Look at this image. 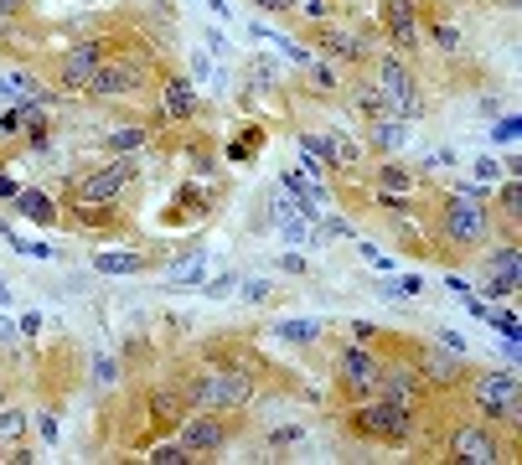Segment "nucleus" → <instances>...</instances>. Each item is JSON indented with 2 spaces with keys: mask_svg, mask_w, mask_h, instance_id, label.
<instances>
[{
  "mask_svg": "<svg viewBox=\"0 0 522 465\" xmlns=\"http://www.w3.org/2000/svg\"><path fill=\"white\" fill-rule=\"evenodd\" d=\"M254 398V372L249 367H202L192 372L187 383V403H197V409H243V403Z\"/></svg>",
  "mask_w": 522,
  "mask_h": 465,
  "instance_id": "nucleus-1",
  "label": "nucleus"
},
{
  "mask_svg": "<svg viewBox=\"0 0 522 465\" xmlns=\"http://www.w3.org/2000/svg\"><path fill=\"white\" fill-rule=\"evenodd\" d=\"M352 429L362 440H388V445H404L414 440V403H393V398H362L357 414H352Z\"/></svg>",
  "mask_w": 522,
  "mask_h": 465,
  "instance_id": "nucleus-2",
  "label": "nucleus"
},
{
  "mask_svg": "<svg viewBox=\"0 0 522 465\" xmlns=\"http://www.w3.org/2000/svg\"><path fill=\"white\" fill-rule=\"evenodd\" d=\"M440 228H445V238H450L455 248H476V243L491 233V207H486V197L471 192V186L450 192L445 207H440Z\"/></svg>",
  "mask_w": 522,
  "mask_h": 465,
  "instance_id": "nucleus-3",
  "label": "nucleus"
},
{
  "mask_svg": "<svg viewBox=\"0 0 522 465\" xmlns=\"http://www.w3.org/2000/svg\"><path fill=\"white\" fill-rule=\"evenodd\" d=\"M135 171H140V166L130 161V155H114L109 166H99L94 176H83V181L73 186V202H78V207H104V202H114V197L135 181Z\"/></svg>",
  "mask_w": 522,
  "mask_h": 465,
  "instance_id": "nucleus-4",
  "label": "nucleus"
},
{
  "mask_svg": "<svg viewBox=\"0 0 522 465\" xmlns=\"http://www.w3.org/2000/svg\"><path fill=\"white\" fill-rule=\"evenodd\" d=\"M471 393H476V409H481V414L517 424V414H522V393H517V372H512V367H502V372H481Z\"/></svg>",
  "mask_w": 522,
  "mask_h": 465,
  "instance_id": "nucleus-5",
  "label": "nucleus"
},
{
  "mask_svg": "<svg viewBox=\"0 0 522 465\" xmlns=\"http://www.w3.org/2000/svg\"><path fill=\"white\" fill-rule=\"evenodd\" d=\"M378 93H383V104H393V114L398 119H419V109H424V99H419V88H414V73L404 68L398 57H383L378 62Z\"/></svg>",
  "mask_w": 522,
  "mask_h": 465,
  "instance_id": "nucleus-6",
  "label": "nucleus"
},
{
  "mask_svg": "<svg viewBox=\"0 0 522 465\" xmlns=\"http://www.w3.org/2000/svg\"><path fill=\"white\" fill-rule=\"evenodd\" d=\"M336 367H342V393L347 398H373L378 393V378H383V362L367 352V347H347L342 357H336Z\"/></svg>",
  "mask_w": 522,
  "mask_h": 465,
  "instance_id": "nucleus-7",
  "label": "nucleus"
},
{
  "mask_svg": "<svg viewBox=\"0 0 522 465\" xmlns=\"http://www.w3.org/2000/svg\"><path fill=\"white\" fill-rule=\"evenodd\" d=\"M99 68H104V42H78V47L63 52V62H57V88L83 93L88 83H94Z\"/></svg>",
  "mask_w": 522,
  "mask_h": 465,
  "instance_id": "nucleus-8",
  "label": "nucleus"
},
{
  "mask_svg": "<svg viewBox=\"0 0 522 465\" xmlns=\"http://www.w3.org/2000/svg\"><path fill=\"white\" fill-rule=\"evenodd\" d=\"M228 424L218 419V409H207V414H192L187 419V429H181V445H187L192 455H218L223 445H228Z\"/></svg>",
  "mask_w": 522,
  "mask_h": 465,
  "instance_id": "nucleus-9",
  "label": "nucleus"
},
{
  "mask_svg": "<svg viewBox=\"0 0 522 465\" xmlns=\"http://www.w3.org/2000/svg\"><path fill=\"white\" fill-rule=\"evenodd\" d=\"M300 145H311L321 161H326V171H357L362 166V150H357V140H347L342 130H326V135H300Z\"/></svg>",
  "mask_w": 522,
  "mask_h": 465,
  "instance_id": "nucleus-10",
  "label": "nucleus"
},
{
  "mask_svg": "<svg viewBox=\"0 0 522 465\" xmlns=\"http://www.w3.org/2000/svg\"><path fill=\"white\" fill-rule=\"evenodd\" d=\"M259 228H280V233H285L295 248H305V243H311V228H305V217H300V207L290 202V192H285V186L269 197V212L259 217Z\"/></svg>",
  "mask_w": 522,
  "mask_h": 465,
  "instance_id": "nucleus-11",
  "label": "nucleus"
},
{
  "mask_svg": "<svg viewBox=\"0 0 522 465\" xmlns=\"http://www.w3.org/2000/svg\"><path fill=\"white\" fill-rule=\"evenodd\" d=\"M383 26H388V42L398 52H414L419 47V11H414V0H383Z\"/></svg>",
  "mask_w": 522,
  "mask_h": 465,
  "instance_id": "nucleus-12",
  "label": "nucleus"
},
{
  "mask_svg": "<svg viewBox=\"0 0 522 465\" xmlns=\"http://www.w3.org/2000/svg\"><path fill=\"white\" fill-rule=\"evenodd\" d=\"M450 455L466 460V465H491L502 450H497V440H491L481 424H460V429L450 434Z\"/></svg>",
  "mask_w": 522,
  "mask_h": 465,
  "instance_id": "nucleus-13",
  "label": "nucleus"
},
{
  "mask_svg": "<svg viewBox=\"0 0 522 465\" xmlns=\"http://www.w3.org/2000/svg\"><path fill=\"white\" fill-rule=\"evenodd\" d=\"M140 88V62H104L88 83V93H99V99H119V93H135Z\"/></svg>",
  "mask_w": 522,
  "mask_h": 465,
  "instance_id": "nucleus-14",
  "label": "nucleus"
},
{
  "mask_svg": "<svg viewBox=\"0 0 522 465\" xmlns=\"http://www.w3.org/2000/svg\"><path fill=\"white\" fill-rule=\"evenodd\" d=\"M517 279H522L517 248H502V254H491V259H486V295H491V300L517 295Z\"/></svg>",
  "mask_w": 522,
  "mask_h": 465,
  "instance_id": "nucleus-15",
  "label": "nucleus"
},
{
  "mask_svg": "<svg viewBox=\"0 0 522 465\" xmlns=\"http://www.w3.org/2000/svg\"><path fill=\"white\" fill-rule=\"evenodd\" d=\"M161 109H166V119H197L202 114V99L192 93V83L187 78H166V99H161Z\"/></svg>",
  "mask_w": 522,
  "mask_h": 465,
  "instance_id": "nucleus-16",
  "label": "nucleus"
},
{
  "mask_svg": "<svg viewBox=\"0 0 522 465\" xmlns=\"http://www.w3.org/2000/svg\"><path fill=\"white\" fill-rule=\"evenodd\" d=\"M378 398L414 403V398H419V372H409V367H383V378H378Z\"/></svg>",
  "mask_w": 522,
  "mask_h": 465,
  "instance_id": "nucleus-17",
  "label": "nucleus"
},
{
  "mask_svg": "<svg viewBox=\"0 0 522 465\" xmlns=\"http://www.w3.org/2000/svg\"><path fill=\"white\" fill-rule=\"evenodd\" d=\"M11 202H16V212L26 217V223H52V217H57V207H52L47 192H16Z\"/></svg>",
  "mask_w": 522,
  "mask_h": 465,
  "instance_id": "nucleus-18",
  "label": "nucleus"
},
{
  "mask_svg": "<svg viewBox=\"0 0 522 465\" xmlns=\"http://www.w3.org/2000/svg\"><path fill=\"white\" fill-rule=\"evenodd\" d=\"M202 274H207V248H192L187 259H176V264L166 269V279H171V285H197Z\"/></svg>",
  "mask_w": 522,
  "mask_h": 465,
  "instance_id": "nucleus-19",
  "label": "nucleus"
},
{
  "mask_svg": "<svg viewBox=\"0 0 522 465\" xmlns=\"http://www.w3.org/2000/svg\"><path fill=\"white\" fill-rule=\"evenodd\" d=\"M367 124H373V140L383 150H398V145L409 140V130H404V119H398V114H378V119H367Z\"/></svg>",
  "mask_w": 522,
  "mask_h": 465,
  "instance_id": "nucleus-20",
  "label": "nucleus"
},
{
  "mask_svg": "<svg viewBox=\"0 0 522 465\" xmlns=\"http://www.w3.org/2000/svg\"><path fill=\"white\" fill-rule=\"evenodd\" d=\"M419 367L429 372V383H440V388H450V383H460V367L445 357V352H419Z\"/></svg>",
  "mask_w": 522,
  "mask_h": 465,
  "instance_id": "nucleus-21",
  "label": "nucleus"
},
{
  "mask_svg": "<svg viewBox=\"0 0 522 465\" xmlns=\"http://www.w3.org/2000/svg\"><path fill=\"white\" fill-rule=\"evenodd\" d=\"M94 269H104V274H140V269H150V259L145 254H94Z\"/></svg>",
  "mask_w": 522,
  "mask_h": 465,
  "instance_id": "nucleus-22",
  "label": "nucleus"
},
{
  "mask_svg": "<svg viewBox=\"0 0 522 465\" xmlns=\"http://www.w3.org/2000/svg\"><path fill=\"white\" fill-rule=\"evenodd\" d=\"M145 460H150V465H187V460H197V455H192L187 445H181V440H161V445L150 450Z\"/></svg>",
  "mask_w": 522,
  "mask_h": 465,
  "instance_id": "nucleus-23",
  "label": "nucleus"
},
{
  "mask_svg": "<svg viewBox=\"0 0 522 465\" xmlns=\"http://www.w3.org/2000/svg\"><path fill=\"white\" fill-rule=\"evenodd\" d=\"M326 52L347 57V62H362V57H367V47H362L357 37H347V31H326Z\"/></svg>",
  "mask_w": 522,
  "mask_h": 465,
  "instance_id": "nucleus-24",
  "label": "nucleus"
},
{
  "mask_svg": "<svg viewBox=\"0 0 522 465\" xmlns=\"http://www.w3.org/2000/svg\"><path fill=\"white\" fill-rule=\"evenodd\" d=\"M274 336H280V341H300V347H305V341L321 336V326L316 321H280V326H274Z\"/></svg>",
  "mask_w": 522,
  "mask_h": 465,
  "instance_id": "nucleus-25",
  "label": "nucleus"
},
{
  "mask_svg": "<svg viewBox=\"0 0 522 465\" xmlns=\"http://www.w3.org/2000/svg\"><path fill=\"white\" fill-rule=\"evenodd\" d=\"M109 145H114L119 155H130V150H140V145H145V130H140V124H125V130H109Z\"/></svg>",
  "mask_w": 522,
  "mask_h": 465,
  "instance_id": "nucleus-26",
  "label": "nucleus"
},
{
  "mask_svg": "<svg viewBox=\"0 0 522 465\" xmlns=\"http://www.w3.org/2000/svg\"><path fill=\"white\" fill-rule=\"evenodd\" d=\"M502 217H507V228L517 233V217H522V186H517V181L502 186Z\"/></svg>",
  "mask_w": 522,
  "mask_h": 465,
  "instance_id": "nucleus-27",
  "label": "nucleus"
},
{
  "mask_svg": "<svg viewBox=\"0 0 522 465\" xmlns=\"http://www.w3.org/2000/svg\"><path fill=\"white\" fill-rule=\"evenodd\" d=\"M181 409H187V393H156L150 398V414H161V419H176Z\"/></svg>",
  "mask_w": 522,
  "mask_h": 465,
  "instance_id": "nucleus-28",
  "label": "nucleus"
},
{
  "mask_svg": "<svg viewBox=\"0 0 522 465\" xmlns=\"http://www.w3.org/2000/svg\"><path fill=\"white\" fill-rule=\"evenodd\" d=\"M259 145H264V130H249V135H243V140H233V161H254V155H259Z\"/></svg>",
  "mask_w": 522,
  "mask_h": 465,
  "instance_id": "nucleus-29",
  "label": "nucleus"
},
{
  "mask_svg": "<svg viewBox=\"0 0 522 465\" xmlns=\"http://www.w3.org/2000/svg\"><path fill=\"white\" fill-rule=\"evenodd\" d=\"M21 429H26V414H16V409H6V414H0V440H21Z\"/></svg>",
  "mask_w": 522,
  "mask_h": 465,
  "instance_id": "nucleus-30",
  "label": "nucleus"
},
{
  "mask_svg": "<svg viewBox=\"0 0 522 465\" xmlns=\"http://www.w3.org/2000/svg\"><path fill=\"white\" fill-rule=\"evenodd\" d=\"M414 176L409 171H398V166H383V192H409Z\"/></svg>",
  "mask_w": 522,
  "mask_h": 465,
  "instance_id": "nucleus-31",
  "label": "nucleus"
},
{
  "mask_svg": "<svg viewBox=\"0 0 522 465\" xmlns=\"http://www.w3.org/2000/svg\"><path fill=\"white\" fill-rule=\"evenodd\" d=\"M357 109H362L367 119H378V114H383V93H378V88H362V93H357Z\"/></svg>",
  "mask_w": 522,
  "mask_h": 465,
  "instance_id": "nucleus-32",
  "label": "nucleus"
},
{
  "mask_svg": "<svg viewBox=\"0 0 522 465\" xmlns=\"http://www.w3.org/2000/svg\"><path fill=\"white\" fill-rule=\"evenodd\" d=\"M238 290V274H223V279H212V285H207V300H228Z\"/></svg>",
  "mask_w": 522,
  "mask_h": 465,
  "instance_id": "nucleus-33",
  "label": "nucleus"
},
{
  "mask_svg": "<svg viewBox=\"0 0 522 465\" xmlns=\"http://www.w3.org/2000/svg\"><path fill=\"white\" fill-rule=\"evenodd\" d=\"M305 68L316 73V88H336V73L326 68V62H316V57H311V62H305Z\"/></svg>",
  "mask_w": 522,
  "mask_h": 465,
  "instance_id": "nucleus-34",
  "label": "nucleus"
},
{
  "mask_svg": "<svg viewBox=\"0 0 522 465\" xmlns=\"http://www.w3.org/2000/svg\"><path fill=\"white\" fill-rule=\"evenodd\" d=\"M321 223H326V233H331V238H352V223H347V217H331V212H326Z\"/></svg>",
  "mask_w": 522,
  "mask_h": 465,
  "instance_id": "nucleus-35",
  "label": "nucleus"
},
{
  "mask_svg": "<svg viewBox=\"0 0 522 465\" xmlns=\"http://www.w3.org/2000/svg\"><path fill=\"white\" fill-rule=\"evenodd\" d=\"M435 42H440L445 52H455V47H460V31H455V26H435Z\"/></svg>",
  "mask_w": 522,
  "mask_h": 465,
  "instance_id": "nucleus-36",
  "label": "nucleus"
},
{
  "mask_svg": "<svg viewBox=\"0 0 522 465\" xmlns=\"http://www.w3.org/2000/svg\"><path fill=\"white\" fill-rule=\"evenodd\" d=\"M254 6H264V11H274V16H290L300 0H254Z\"/></svg>",
  "mask_w": 522,
  "mask_h": 465,
  "instance_id": "nucleus-37",
  "label": "nucleus"
},
{
  "mask_svg": "<svg viewBox=\"0 0 522 465\" xmlns=\"http://www.w3.org/2000/svg\"><path fill=\"white\" fill-rule=\"evenodd\" d=\"M94 383H99V388H109V383H114V362H109V357H99V367H94Z\"/></svg>",
  "mask_w": 522,
  "mask_h": 465,
  "instance_id": "nucleus-38",
  "label": "nucleus"
},
{
  "mask_svg": "<svg viewBox=\"0 0 522 465\" xmlns=\"http://www.w3.org/2000/svg\"><path fill=\"white\" fill-rule=\"evenodd\" d=\"M254 88H274V68H269V62H254Z\"/></svg>",
  "mask_w": 522,
  "mask_h": 465,
  "instance_id": "nucleus-39",
  "label": "nucleus"
},
{
  "mask_svg": "<svg viewBox=\"0 0 522 465\" xmlns=\"http://www.w3.org/2000/svg\"><path fill=\"white\" fill-rule=\"evenodd\" d=\"M243 295H249L254 305H259V300H269V279H249V290H243Z\"/></svg>",
  "mask_w": 522,
  "mask_h": 465,
  "instance_id": "nucleus-40",
  "label": "nucleus"
},
{
  "mask_svg": "<svg viewBox=\"0 0 522 465\" xmlns=\"http://www.w3.org/2000/svg\"><path fill=\"white\" fill-rule=\"evenodd\" d=\"M37 429H42V440H47V445L57 440V424H52V414H42V419H37Z\"/></svg>",
  "mask_w": 522,
  "mask_h": 465,
  "instance_id": "nucleus-41",
  "label": "nucleus"
},
{
  "mask_svg": "<svg viewBox=\"0 0 522 465\" xmlns=\"http://www.w3.org/2000/svg\"><path fill=\"white\" fill-rule=\"evenodd\" d=\"M476 176L491 181V176H497V161H491V155H486V161H476Z\"/></svg>",
  "mask_w": 522,
  "mask_h": 465,
  "instance_id": "nucleus-42",
  "label": "nucleus"
},
{
  "mask_svg": "<svg viewBox=\"0 0 522 465\" xmlns=\"http://www.w3.org/2000/svg\"><path fill=\"white\" fill-rule=\"evenodd\" d=\"M280 264H285V269H290V274H305V259H300V254H285V259H280Z\"/></svg>",
  "mask_w": 522,
  "mask_h": 465,
  "instance_id": "nucleus-43",
  "label": "nucleus"
},
{
  "mask_svg": "<svg viewBox=\"0 0 522 465\" xmlns=\"http://www.w3.org/2000/svg\"><path fill=\"white\" fill-rule=\"evenodd\" d=\"M26 0H0V16H11V11H21Z\"/></svg>",
  "mask_w": 522,
  "mask_h": 465,
  "instance_id": "nucleus-44",
  "label": "nucleus"
},
{
  "mask_svg": "<svg viewBox=\"0 0 522 465\" xmlns=\"http://www.w3.org/2000/svg\"><path fill=\"white\" fill-rule=\"evenodd\" d=\"M0 197H16V186H11L6 176H0Z\"/></svg>",
  "mask_w": 522,
  "mask_h": 465,
  "instance_id": "nucleus-45",
  "label": "nucleus"
},
{
  "mask_svg": "<svg viewBox=\"0 0 522 465\" xmlns=\"http://www.w3.org/2000/svg\"><path fill=\"white\" fill-rule=\"evenodd\" d=\"M0 305H11V290H6V279H0Z\"/></svg>",
  "mask_w": 522,
  "mask_h": 465,
  "instance_id": "nucleus-46",
  "label": "nucleus"
}]
</instances>
